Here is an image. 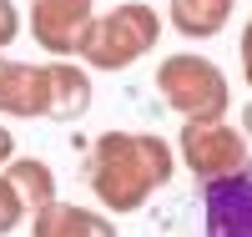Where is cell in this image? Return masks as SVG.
Here are the masks:
<instances>
[{"mask_svg": "<svg viewBox=\"0 0 252 237\" xmlns=\"http://www.w3.org/2000/svg\"><path fill=\"white\" fill-rule=\"evenodd\" d=\"M177 171V146L152 132H101L86 157V187L106 212H141Z\"/></svg>", "mask_w": 252, "mask_h": 237, "instance_id": "cell-1", "label": "cell"}, {"mask_svg": "<svg viewBox=\"0 0 252 237\" xmlns=\"http://www.w3.org/2000/svg\"><path fill=\"white\" fill-rule=\"evenodd\" d=\"M91 106V81L71 61L31 66V61H5L0 56V111L5 116H51L71 121Z\"/></svg>", "mask_w": 252, "mask_h": 237, "instance_id": "cell-2", "label": "cell"}, {"mask_svg": "<svg viewBox=\"0 0 252 237\" xmlns=\"http://www.w3.org/2000/svg\"><path fill=\"white\" fill-rule=\"evenodd\" d=\"M157 40H161V15L152 5H141V0H126V5L91 20L86 40H81V56H86L91 71H126L141 56H152Z\"/></svg>", "mask_w": 252, "mask_h": 237, "instance_id": "cell-3", "label": "cell"}, {"mask_svg": "<svg viewBox=\"0 0 252 237\" xmlns=\"http://www.w3.org/2000/svg\"><path fill=\"white\" fill-rule=\"evenodd\" d=\"M157 91L182 121H222L227 101H232V86H227L222 66L207 56H192V51L166 56L157 66Z\"/></svg>", "mask_w": 252, "mask_h": 237, "instance_id": "cell-4", "label": "cell"}, {"mask_svg": "<svg viewBox=\"0 0 252 237\" xmlns=\"http://www.w3.org/2000/svg\"><path fill=\"white\" fill-rule=\"evenodd\" d=\"M177 152H182V167L202 187L227 182V177H247V162H252L247 136L227 121H187L177 136Z\"/></svg>", "mask_w": 252, "mask_h": 237, "instance_id": "cell-5", "label": "cell"}, {"mask_svg": "<svg viewBox=\"0 0 252 237\" xmlns=\"http://www.w3.org/2000/svg\"><path fill=\"white\" fill-rule=\"evenodd\" d=\"M96 20V0H31V35L40 51L51 56H81V40H86Z\"/></svg>", "mask_w": 252, "mask_h": 237, "instance_id": "cell-6", "label": "cell"}, {"mask_svg": "<svg viewBox=\"0 0 252 237\" xmlns=\"http://www.w3.org/2000/svg\"><path fill=\"white\" fill-rule=\"evenodd\" d=\"M207 237H252V177H227L202 187Z\"/></svg>", "mask_w": 252, "mask_h": 237, "instance_id": "cell-7", "label": "cell"}, {"mask_svg": "<svg viewBox=\"0 0 252 237\" xmlns=\"http://www.w3.org/2000/svg\"><path fill=\"white\" fill-rule=\"evenodd\" d=\"M31 237H116V227L101 212H86V207L56 197L51 207L31 212Z\"/></svg>", "mask_w": 252, "mask_h": 237, "instance_id": "cell-8", "label": "cell"}, {"mask_svg": "<svg viewBox=\"0 0 252 237\" xmlns=\"http://www.w3.org/2000/svg\"><path fill=\"white\" fill-rule=\"evenodd\" d=\"M232 10H237V0H172V5H166V20H172V31L187 35V40H212L217 31H227Z\"/></svg>", "mask_w": 252, "mask_h": 237, "instance_id": "cell-9", "label": "cell"}, {"mask_svg": "<svg viewBox=\"0 0 252 237\" xmlns=\"http://www.w3.org/2000/svg\"><path fill=\"white\" fill-rule=\"evenodd\" d=\"M5 182L20 192V202H26L31 212H40V207L56 202V171L46 162H35V157H15L5 167Z\"/></svg>", "mask_w": 252, "mask_h": 237, "instance_id": "cell-10", "label": "cell"}, {"mask_svg": "<svg viewBox=\"0 0 252 237\" xmlns=\"http://www.w3.org/2000/svg\"><path fill=\"white\" fill-rule=\"evenodd\" d=\"M26 202H20V192L5 182V171H0V237H5V232H15L20 227V217H26Z\"/></svg>", "mask_w": 252, "mask_h": 237, "instance_id": "cell-11", "label": "cell"}, {"mask_svg": "<svg viewBox=\"0 0 252 237\" xmlns=\"http://www.w3.org/2000/svg\"><path fill=\"white\" fill-rule=\"evenodd\" d=\"M15 35H20V10L10 5V0H0V51H5Z\"/></svg>", "mask_w": 252, "mask_h": 237, "instance_id": "cell-12", "label": "cell"}, {"mask_svg": "<svg viewBox=\"0 0 252 237\" xmlns=\"http://www.w3.org/2000/svg\"><path fill=\"white\" fill-rule=\"evenodd\" d=\"M237 56H242V76H247V86H252V20H247V31H242V46H237Z\"/></svg>", "mask_w": 252, "mask_h": 237, "instance_id": "cell-13", "label": "cell"}, {"mask_svg": "<svg viewBox=\"0 0 252 237\" xmlns=\"http://www.w3.org/2000/svg\"><path fill=\"white\" fill-rule=\"evenodd\" d=\"M10 162H15V136L5 132V126H0V171H5Z\"/></svg>", "mask_w": 252, "mask_h": 237, "instance_id": "cell-14", "label": "cell"}, {"mask_svg": "<svg viewBox=\"0 0 252 237\" xmlns=\"http://www.w3.org/2000/svg\"><path fill=\"white\" fill-rule=\"evenodd\" d=\"M242 126H247V132H242V136L252 141V101H247V111H242Z\"/></svg>", "mask_w": 252, "mask_h": 237, "instance_id": "cell-15", "label": "cell"}]
</instances>
